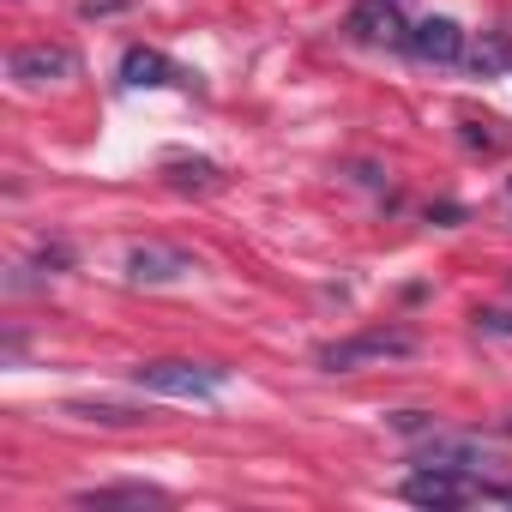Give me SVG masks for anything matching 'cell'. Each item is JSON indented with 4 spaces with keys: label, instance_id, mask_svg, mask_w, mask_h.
I'll use <instances>...</instances> for the list:
<instances>
[{
    "label": "cell",
    "instance_id": "1",
    "mask_svg": "<svg viewBox=\"0 0 512 512\" xmlns=\"http://www.w3.org/2000/svg\"><path fill=\"white\" fill-rule=\"evenodd\" d=\"M398 500L410 506H512V482H488L464 464H422L398 482Z\"/></svg>",
    "mask_w": 512,
    "mask_h": 512
},
{
    "label": "cell",
    "instance_id": "2",
    "mask_svg": "<svg viewBox=\"0 0 512 512\" xmlns=\"http://www.w3.org/2000/svg\"><path fill=\"white\" fill-rule=\"evenodd\" d=\"M416 350H422L416 332L374 326V332H356V338L326 344V350H320V368H326V374H356V368H368V362H404V356H416Z\"/></svg>",
    "mask_w": 512,
    "mask_h": 512
},
{
    "label": "cell",
    "instance_id": "3",
    "mask_svg": "<svg viewBox=\"0 0 512 512\" xmlns=\"http://www.w3.org/2000/svg\"><path fill=\"white\" fill-rule=\"evenodd\" d=\"M133 386L163 392V398L211 404V398L229 386V374H223V368H211V362H139V368H133Z\"/></svg>",
    "mask_w": 512,
    "mask_h": 512
},
{
    "label": "cell",
    "instance_id": "4",
    "mask_svg": "<svg viewBox=\"0 0 512 512\" xmlns=\"http://www.w3.org/2000/svg\"><path fill=\"white\" fill-rule=\"evenodd\" d=\"M7 73H13V85H61V79H73V73H79V61H73V49L31 43V49H13Z\"/></svg>",
    "mask_w": 512,
    "mask_h": 512
},
{
    "label": "cell",
    "instance_id": "5",
    "mask_svg": "<svg viewBox=\"0 0 512 512\" xmlns=\"http://www.w3.org/2000/svg\"><path fill=\"white\" fill-rule=\"evenodd\" d=\"M193 272V260L181 247H163V241H139L133 253H127V278L133 284H175V278H187Z\"/></svg>",
    "mask_w": 512,
    "mask_h": 512
},
{
    "label": "cell",
    "instance_id": "6",
    "mask_svg": "<svg viewBox=\"0 0 512 512\" xmlns=\"http://www.w3.org/2000/svg\"><path fill=\"white\" fill-rule=\"evenodd\" d=\"M404 49H410L416 61H428V67H452V61L464 55V31H458L452 19H422V25H410Z\"/></svg>",
    "mask_w": 512,
    "mask_h": 512
},
{
    "label": "cell",
    "instance_id": "7",
    "mask_svg": "<svg viewBox=\"0 0 512 512\" xmlns=\"http://www.w3.org/2000/svg\"><path fill=\"white\" fill-rule=\"evenodd\" d=\"M121 85H133V91H163V85H187V73H181L169 55L133 43V49L121 55Z\"/></svg>",
    "mask_w": 512,
    "mask_h": 512
},
{
    "label": "cell",
    "instance_id": "8",
    "mask_svg": "<svg viewBox=\"0 0 512 512\" xmlns=\"http://www.w3.org/2000/svg\"><path fill=\"white\" fill-rule=\"evenodd\" d=\"M350 31H356L362 43H404V37H410V25L398 19V7H386V0L356 7V13H350Z\"/></svg>",
    "mask_w": 512,
    "mask_h": 512
},
{
    "label": "cell",
    "instance_id": "9",
    "mask_svg": "<svg viewBox=\"0 0 512 512\" xmlns=\"http://www.w3.org/2000/svg\"><path fill=\"white\" fill-rule=\"evenodd\" d=\"M73 506H169V494L151 488V482H109V488L73 494Z\"/></svg>",
    "mask_w": 512,
    "mask_h": 512
},
{
    "label": "cell",
    "instance_id": "10",
    "mask_svg": "<svg viewBox=\"0 0 512 512\" xmlns=\"http://www.w3.org/2000/svg\"><path fill=\"white\" fill-rule=\"evenodd\" d=\"M67 416H79V422H103V428H139V422H151V410H127V404H91V398H73V404H67Z\"/></svg>",
    "mask_w": 512,
    "mask_h": 512
},
{
    "label": "cell",
    "instance_id": "11",
    "mask_svg": "<svg viewBox=\"0 0 512 512\" xmlns=\"http://www.w3.org/2000/svg\"><path fill=\"white\" fill-rule=\"evenodd\" d=\"M416 464H464V470H476V464H488V452L476 440H428L416 452Z\"/></svg>",
    "mask_w": 512,
    "mask_h": 512
},
{
    "label": "cell",
    "instance_id": "12",
    "mask_svg": "<svg viewBox=\"0 0 512 512\" xmlns=\"http://www.w3.org/2000/svg\"><path fill=\"white\" fill-rule=\"evenodd\" d=\"M169 181H175V187H187V181L217 187V169H211V163H169Z\"/></svg>",
    "mask_w": 512,
    "mask_h": 512
},
{
    "label": "cell",
    "instance_id": "13",
    "mask_svg": "<svg viewBox=\"0 0 512 512\" xmlns=\"http://www.w3.org/2000/svg\"><path fill=\"white\" fill-rule=\"evenodd\" d=\"M482 326L488 332H512V314H482Z\"/></svg>",
    "mask_w": 512,
    "mask_h": 512
},
{
    "label": "cell",
    "instance_id": "14",
    "mask_svg": "<svg viewBox=\"0 0 512 512\" xmlns=\"http://www.w3.org/2000/svg\"><path fill=\"white\" fill-rule=\"evenodd\" d=\"M500 434H512V416H506V422H500Z\"/></svg>",
    "mask_w": 512,
    "mask_h": 512
}]
</instances>
